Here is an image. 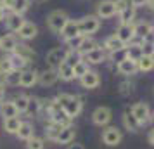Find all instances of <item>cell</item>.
Segmentation results:
<instances>
[{
	"label": "cell",
	"mask_w": 154,
	"mask_h": 149,
	"mask_svg": "<svg viewBox=\"0 0 154 149\" xmlns=\"http://www.w3.org/2000/svg\"><path fill=\"white\" fill-rule=\"evenodd\" d=\"M56 101H57V104L63 107V111L69 116L71 120L76 118L78 114L82 113V109H83V101H82V97H78V95L59 94V95L56 97Z\"/></svg>",
	"instance_id": "1"
},
{
	"label": "cell",
	"mask_w": 154,
	"mask_h": 149,
	"mask_svg": "<svg viewBox=\"0 0 154 149\" xmlns=\"http://www.w3.org/2000/svg\"><path fill=\"white\" fill-rule=\"evenodd\" d=\"M68 21H69L68 14H66L64 11H59V9H57V11H52V12L47 16V26H49L54 33H61Z\"/></svg>",
	"instance_id": "2"
},
{
	"label": "cell",
	"mask_w": 154,
	"mask_h": 149,
	"mask_svg": "<svg viewBox=\"0 0 154 149\" xmlns=\"http://www.w3.org/2000/svg\"><path fill=\"white\" fill-rule=\"evenodd\" d=\"M78 28H80V33L83 36H90L92 33L99 31L100 28V19L97 16H85L78 21Z\"/></svg>",
	"instance_id": "3"
},
{
	"label": "cell",
	"mask_w": 154,
	"mask_h": 149,
	"mask_svg": "<svg viewBox=\"0 0 154 149\" xmlns=\"http://www.w3.org/2000/svg\"><path fill=\"white\" fill-rule=\"evenodd\" d=\"M111 120H112V111H111V107H107V106H99L92 113V121L95 125H99V127L109 125Z\"/></svg>",
	"instance_id": "4"
},
{
	"label": "cell",
	"mask_w": 154,
	"mask_h": 149,
	"mask_svg": "<svg viewBox=\"0 0 154 149\" xmlns=\"http://www.w3.org/2000/svg\"><path fill=\"white\" fill-rule=\"evenodd\" d=\"M121 139H123V134H121V130L118 127H107L102 132V142L109 147H116L121 142Z\"/></svg>",
	"instance_id": "5"
},
{
	"label": "cell",
	"mask_w": 154,
	"mask_h": 149,
	"mask_svg": "<svg viewBox=\"0 0 154 149\" xmlns=\"http://www.w3.org/2000/svg\"><path fill=\"white\" fill-rule=\"evenodd\" d=\"M130 111H132V114L137 118V121L140 123V127L146 125L147 121L151 120V109H149V106H147L146 102H135Z\"/></svg>",
	"instance_id": "6"
},
{
	"label": "cell",
	"mask_w": 154,
	"mask_h": 149,
	"mask_svg": "<svg viewBox=\"0 0 154 149\" xmlns=\"http://www.w3.org/2000/svg\"><path fill=\"white\" fill-rule=\"evenodd\" d=\"M116 14V5H114V0H100L97 4V17L99 19H107L112 17Z\"/></svg>",
	"instance_id": "7"
},
{
	"label": "cell",
	"mask_w": 154,
	"mask_h": 149,
	"mask_svg": "<svg viewBox=\"0 0 154 149\" xmlns=\"http://www.w3.org/2000/svg\"><path fill=\"white\" fill-rule=\"evenodd\" d=\"M66 54H68V49H63V47H56V49H52L49 54H47V64H49L50 68L56 70L61 63H64Z\"/></svg>",
	"instance_id": "8"
},
{
	"label": "cell",
	"mask_w": 154,
	"mask_h": 149,
	"mask_svg": "<svg viewBox=\"0 0 154 149\" xmlns=\"http://www.w3.org/2000/svg\"><path fill=\"white\" fill-rule=\"evenodd\" d=\"M114 35L118 36L125 45H128V43H132V40L135 38V28H133V24H119Z\"/></svg>",
	"instance_id": "9"
},
{
	"label": "cell",
	"mask_w": 154,
	"mask_h": 149,
	"mask_svg": "<svg viewBox=\"0 0 154 149\" xmlns=\"http://www.w3.org/2000/svg\"><path fill=\"white\" fill-rule=\"evenodd\" d=\"M5 26H7L9 31H14V33H17V29L21 28L23 24H24V17H23L21 14H16V12H11V14H5Z\"/></svg>",
	"instance_id": "10"
},
{
	"label": "cell",
	"mask_w": 154,
	"mask_h": 149,
	"mask_svg": "<svg viewBox=\"0 0 154 149\" xmlns=\"http://www.w3.org/2000/svg\"><path fill=\"white\" fill-rule=\"evenodd\" d=\"M80 83H82V87H85V88H97V87L100 85V76H99L97 71L90 70L80 78Z\"/></svg>",
	"instance_id": "11"
},
{
	"label": "cell",
	"mask_w": 154,
	"mask_h": 149,
	"mask_svg": "<svg viewBox=\"0 0 154 149\" xmlns=\"http://www.w3.org/2000/svg\"><path fill=\"white\" fill-rule=\"evenodd\" d=\"M38 33V28H36V24H33L31 21H24L21 28L17 29V36L21 38V40H33Z\"/></svg>",
	"instance_id": "12"
},
{
	"label": "cell",
	"mask_w": 154,
	"mask_h": 149,
	"mask_svg": "<svg viewBox=\"0 0 154 149\" xmlns=\"http://www.w3.org/2000/svg\"><path fill=\"white\" fill-rule=\"evenodd\" d=\"M116 70H118L119 75H125V76H130V75H135L137 73V61H132V59H123L121 63L116 64Z\"/></svg>",
	"instance_id": "13"
},
{
	"label": "cell",
	"mask_w": 154,
	"mask_h": 149,
	"mask_svg": "<svg viewBox=\"0 0 154 149\" xmlns=\"http://www.w3.org/2000/svg\"><path fill=\"white\" fill-rule=\"evenodd\" d=\"M106 57H107V54H106L104 49H100V47H97V49L90 50L88 54H85L83 56V61L88 64H100L106 61Z\"/></svg>",
	"instance_id": "14"
},
{
	"label": "cell",
	"mask_w": 154,
	"mask_h": 149,
	"mask_svg": "<svg viewBox=\"0 0 154 149\" xmlns=\"http://www.w3.org/2000/svg\"><path fill=\"white\" fill-rule=\"evenodd\" d=\"M38 82V73L33 70H23L21 71V78H19V85L24 87V88H29L33 87Z\"/></svg>",
	"instance_id": "15"
},
{
	"label": "cell",
	"mask_w": 154,
	"mask_h": 149,
	"mask_svg": "<svg viewBox=\"0 0 154 149\" xmlns=\"http://www.w3.org/2000/svg\"><path fill=\"white\" fill-rule=\"evenodd\" d=\"M126 45L121 40H119L116 35H111V36H107L104 40V47L102 49L107 52V54H111V52H116V50H121V49H125Z\"/></svg>",
	"instance_id": "16"
},
{
	"label": "cell",
	"mask_w": 154,
	"mask_h": 149,
	"mask_svg": "<svg viewBox=\"0 0 154 149\" xmlns=\"http://www.w3.org/2000/svg\"><path fill=\"white\" fill-rule=\"evenodd\" d=\"M12 54L23 57V59H24V61H28V63H31V61L35 59V50L31 49L29 45H26V43H19V42H17V45H16V49H14Z\"/></svg>",
	"instance_id": "17"
},
{
	"label": "cell",
	"mask_w": 154,
	"mask_h": 149,
	"mask_svg": "<svg viewBox=\"0 0 154 149\" xmlns=\"http://www.w3.org/2000/svg\"><path fill=\"white\" fill-rule=\"evenodd\" d=\"M75 135H76V132H75L73 125L63 127L61 128V132H59V135H57L56 142L57 144H71V142L75 141Z\"/></svg>",
	"instance_id": "18"
},
{
	"label": "cell",
	"mask_w": 154,
	"mask_h": 149,
	"mask_svg": "<svg viewBox=\"0 0 154 149\" xmlns=\"http://www.w3.org/2000/svg\"><path fill=\"white\" fill-rule=\"evenodd\" d=\"M78 35H82V33H80V28H78V21L69 19V21L66 23V26L63 28V31H61V36L64 38V42H66V40L75 38V36H78Z\"/></svg>",
	"instance_id": "19"
},
{
	"label": "cell",
	"mask_w": 154,
	"mask_h": 149,
	"mask_svg": "<svg viewBox=\"0 0 154 149\" xmlns=\"http://www.w3.org/2000/svg\"><path fill=\"white\" fill-rule=\"evenodd\" d=\"M57 80H59V75H57V70H54V68H49V70L43 71L42 75H38V82L45 87L54 85Z\"/></svg>",
	"instance_id": "20"
},
{
	"label": "cell",
	"mask_w": 154,
	"mask_h": 149,
	"mask_svg": "<svg viewBox=\"0 0 154 149\" xmlns=\"http://www.w3.org/2000/svg\"><path fill=\"white\" fill-rule=\"evenodd\" d=\"M17 45V38L14 35H4L0 36V50L5 54H12Z\"/></svg>",
	"instance_id": "21"
},
{
	"label": "cell",
	"mask_w": 154,
	"mask_h": 149,
	"mask_svg": "<svg viewBox=\"0 0 154 149\" xmlns=\"http://www.w3.org/2000/svg\"><path fill=\"white\" fill-rule=\"evenodd\" d=\"M0 114L4 116V120L5 118H14V116H19V111H17V107L14 106V102L12 101H4L2 104H0Z\"/></svg>",
	"instance_id": "22"
},
{
	"label": "cell",
	"mask_w": 154,
	"mask_h": 149,
	"mask_svg": "<svg viewBox=\"0 0 154 149\" xmlns=\"http://www.w3.org/2000/svg\"><path fill=\"white\" fill-rule=\"evenodd\" d=\"M123 127H125L128 132H139L140 123L132 114V111H125V113H123Z\"/></svg>",
	"instance_id": "23"
},
{
	"label": "cell",
	"mask_w": 154,
	"mask_h": 149,
	"mask_svg": "<svg viewBox=\"0 0 154 149\" xmlns=\"http://www.w3.org/2000/svg\"><path fill=\"white\" fill-rule=\"evenodd\" d=\"M56 70H57V75H59V80H63V82H71L75 78V71H73V68L69 64L61 63Z\"/></svg>",
	"instance_id": "24"
},
{
	"label": "cell",
	"mask_w": 154,
	"mask_h": 149,
	"mask_svg": "<svg viewBox=\"0 0 154 149\" xmlns=\"http://www.w3.org/2000/svg\"><path fill=\"white\" fill-rule=\"evenodd\" d=\"M125 52H126V57L132 59V61H139L140 57L144 56L142 45H140V43H128V45L125 47Z\"/></svg>",
	"instance_id": "25"
},
{
	"label": "cell",
	"mask_w": 154,
	"mask_h": 149,
	"mask_svg": "<svg viewBox=\"0 0 154 149\" xmlns=\"http://www.w3.org/2000/svg\"><path fill=\"white\" fill-rule=\"evenodd\" d=\"M135 16H137V9L133 7V5L126 7L125 11L119 12V24H133Z\"/></svg>",
	"instance_id": "26"
},
{
	"label": "cell",
	"mask_w": 154,
	"mask_h": 149,
	"mask_svg": "<svg viewBox=\"0 0 154 149\" xmlns=\"http://www.w3.org/2000/svg\"><path fill=\"white\" fill-rule=\"evenodd\" d=\"M97 47H99V42L95 40V38H92V36H83V40H82V45H80L78 52H80L82 56H85V54H88L90 50L97 49Z\"/></svg>",
	"instance_id": "27"
},
{
	"label": "cell",
	"mask_w": 154,
	"mask_h": 149,
	"mask_svg": "<svg viewBox=\"0 0 154 149\" xmlns=\"http://www.w3.org/2000/svg\"><path fill=\"white\" fill-rule=\"evenodd\" d=\"M21 127V120H19V116H14V118H5L4 120V130L7 132V134H17V130Z\"/></svg>",
	"instance_id": "28"
},
{
	"label": "cell",
	"mask_w": 154,
	"mask_h": 149,
	"mask_svg": "<svg viewBox=\"0 0 154 149\" xmlns=\"http://www.w3.org/2000/svg\"><path fill=\"white\" fill-rule=\"evenodd\" d=\"M17 137L21 139V141H28V139H31L33 137V125L29 123V121H21V127H19V130H17Z\"/></svg>",
	"instance_id": "29"
},
{
	"label": "cell",
	"mask_w": 154,
	"mask_h": 149,
	"mask_svg": "<svg viewBox=\"0 0 154 149\" xmlns=\"http://www.w3.org/2000/svg\"><path fill=\"white\" fill-rule=\"evenodd\" d=\"M12 102H14V106L17 107L19 113H26L28 104H29V95H26V94H17L14 99H12Z\"/></svg>",
	"instance_id": "30"
},
{
	"label": "cell",
	"mask_w": 154,
	"mask_h": 149,
	"mask_svg": "<svg viewBox=\"0 0 154 149\" xmlns=\"http://www.w3.org/2000/svg\"><path fill=\"white\" fill-rule=\"evenodd\" d=\"M29 2L31 0H14L12 2V9H11V12H16V14H24L29 7Z\"/></svg>",
	"instance_id": "31"
},
{
	"label": "cell",
	"mask_w": 154,
	"mask_h": 149,
	"mask_svg": "<svg viewBox=\"0 0 154 149\" xmlns=\"http://www.w3.org/2000/svg\"><path fill=\"white\" fill-rule=\"evenodd\" d=\"M137 70H139V71H144V73L154 70L152 61H151V56H142V57H140L139 61H137Z\"/></svg>",
	"instance_id": "32"
},
{
	"label": "cell",
	"mask_w": 154,
	"mask_h": 149,
	"mask_svg": "<svg viewBox=\"0 0 154 149\" xmlns=\"http://www.w3.org/2000/svg\"><path fill=\"white\" fill-rule=\"evenodd\" d=\"M19 78H21V71H19V70H12L11 73L5 75V85L17 87V85H19Z\"/></svg>",
	"instance_id": "33"
},
{
	"label": "cell",
	"mask_w": 154,
	"mask_h": 149,
	"mask_svg": "<svg viewBox=\"0 0 154 149\" xmlns=\"http://www.w3.org/2000/svg\"><path fill=\"white\" fill-rule=\"evenodd\" d=\"M133 28H135V36L144 38V36L152 29V26H151L149 23H146V21H140V23H137V24H133Z\"/></svg>",
	"instance_id": "34"
},
{
	"label": "cell",
	"mask_w": 154,
	"mask_h": 149,
	"mask_svg": "<svg viewBox=\"0 0 154 149\" xmlns=\"http://www.w3.org/2000/svg\"><path fill=\"white\" fill-rule=\"evenodd\" d=\"M61 128H63V127H59V125H56V123H52V121H50L49 125L45 127V135H47V139L56 142L57 135H59V132H61Z\"/></svg>",
	"instance_id": "35"
},
{
	"label": "cell",
	"mask_w": 154,
	"mask_h": 149,
	"mask_svg": "<svg viewBox=\"0 0 154 149\" xmlns=\"http://www.w3.org/2000/svg\"><path fill=\"white\" fill-rule=\"evenodd\" d=\"M42 111V99H33V97H29V104H28V109H26V113L29 116H33V114H38Z\"/></svg>",
	"instance_id": "36"
},
{
	"label": "cell",
	"mask_w": 154,
	"mask_h": 149,
	"mask_svg": "<svg viewBox=\"0 0 154 149\" xmlns=\"http://www.w3.org/2000/svg\"><path fill=\"white\" fill-rule=\"evenodd\" d=\"M73 71H75V78H82L87 71H90V68H88V63H85L83 59H82L80 63H76L75 66H73Z\"/></svg>",
	"instance_id": "37"
},
{
	"label": "cell",
	"mask_w": 154,
	"mask_h": 149,
	"mask_svg": "<svg viewBox=\"0 0 154 149\" xmlns=\"http://www.w3.org/2000/svg\"><path fill=\"white\" fill-rule=\"evenodd\" d=\"M43 147H45V142H43V139L36 137V135H33L31 139H28V141H26V149H43Z\"/></svg>",
	"instance_id": "38"
},
{
	"label": "cell",
	"mask_w": 154,
	"mask_h": 149,
	"mask_svg": "<svg viewBox=\"0 0 154 149\" xmlns=\"http://www.w3.org/2000/svg\"><path fill=\"white\" fill-rule=\"evenodd\" d=\"M12 70H14V68H12V61H11V56L0 57V73L7 75V73H11Z\"/></svg>",
	"instance_id": "39"
},
{
	"label": "cell",
	"mask_w": 154,
	"mask_h": 149,
	"mask_svg": "<svg viewBox=\"0 0 154 149\" xmlns=\"http://www.w3.org/2000/svg\"><path fill=\"white\" fill-rule=\"evenodd\" d=\"M11 61H12V68L14 70H19V71H23L26 68V64H28V61H24L23 57L16 56V54H11Z\"/></svg>",
	"instance_id": "40"
},
{
	"label": "cell",
	"mask_w": 154,
	"mask_h": 149,
	"mask_svg": "<svg viewBox=\"0 0 154 149\" xmlns=\"http://www.w3.org/2000/svg\"><path fill=\"white\" fill-rule=\"evenodd\" d=\"M82 40H83V35H78V36H75V38L66 40V47H68V50H78L80 49V45H82Z\"/></svg>",
	"instance_id": "41"
},
{
	"label": "cell",
	"mask_w": 154,
	"mask_h": 149,
	"mask_svg": "<svg viewBox=\"0 0 154 149\" xmlns=\"http://www.w3.org/2000/svg\"><path fill=\"white\" fill-rule=\"evenodd\" d=\"M109 59H111L112 63H121L123 59H126V52H125V49H121V50H116V52H111L109 54Z\"/></svg>",
	"instance_id": "42"
},
{
	"label": "cell",
	"mask_w": 154,
	"mask_h": 149,
	"mask_svg": "<svg viewBox=\"0 0 154 149\" xmlns=\"http://www.w3.org/2000/svg\"><path fill=\"white\" fill-rule=\"evenodd\" d=\"M114 5H116V12H121V11H125L126 7H130L132 4H130V0H114Z\"/></svg>",
	"instance_id": "43"
},
{
	"label": "cell",
	"mask_w": 154,
	"mask_h": 149,
	"mask_svg": "<svg viewBox=\"0 0 154 149\" xmlns=\"http://www.w3.org/2000/svg\"><path fill=\"white\" fill-rule=\"evenodd\" d=\"M142 52H144V56H151L154 52V43H147V42H142Z\"/></svg>",
	"instance_id": "44"
},
{
	"label": "cell",
	"mask_w": 154,
	"mask_h": 149,
	"mask_svg": "<svg viewBox=\"0 0 154 149\" xmlns=\"http://www.w3.org/2000/svg\"><path fill=\"white\" fill-rule=\"evenodd\" d=\"M142 42H147V43H154V28L151 29V31H149V33H147V35L144 36V38H142Z\"/></svg>",
	"instance_id": "45"
},
{
	"label": "cell",
	"mask_w": 154,
	"mask_h": 149,
	"mask_svg": "<svg viewBox=\"0 0 154 149\" xmlns=\"http://www.w3.org/2000/svg\"><path fill=\"white\" fill-rule=\"evenodd\" d=\"M147 2H149V0H130V4H132L135 9L142 7V5H147Z\"/></svg>",
	"instance_id": "46"
},
{
	"label": "cell",
	"mask_w": 154,
	"mask_h": 149,
	"mask_svg": "<svg viewBox=\"0 0 154 149\" xmlns=\"http://www.w3.org/2000/svg\"><path fill=\"white\" fill-rule=\"evenodd\" d=\"M133 90V85L132 83H121V94H128Z\"/></svg>",
	"instance_id": "47"
},
{
	"label": "cell",
	"mask_w": 154,
	"mask_h": 149,
	"mask_svg": "<svg viewBox=\"0 0 154 149\" xmlns=\"http://www.w3.org/2000/svg\"><path fill=\"white\" fill-rule=\"evenodd\" d=\"M12 2H14V0H4L0 5H2L4 9H9V11H11V9H12Z\"/></svg>",
	"instance_id": "48"
},
{
	"label": "cell",
	"mask_w": 154,
	"mask_h": 149,
	"mask_svg": "<svg viewBox=\"0 0 154 149\" xmlns=\"http://www.w3.org/2000/svg\"><path fill=\"white\" fill-rule=\"evenodd\" d=\"M147 141H149V144H151V146H154V128L149 132V135H147Z\"/></svg>",
	"instance_id": "49"
},
{
	"label": "cell",
	"mask_w": 154,
	"mask_h": 149,
	"mask_svg": "<svg viewBox=\"0 0 154 149\" xmlns=\"http://www.w3.org/2000/svg\"><path fill=\"white\" fill-rule=\"evenodd\" d=\"M68 149H85V147L82 146V144H76V142H75V144H69Z\"/></svg>",
	"instance_id": "50"
},
{
	"label": "cell",
	"mask_w": 154,
	"mask_h": 149,
	"mask_svg": "<svg viewBox=\"0 0 154 149\" xmlns=\"http://www.w3.org/2000/svg\"><path fill=\"white\" fill-rule=\"evenodd\" d=\"M5 101V90H4V87H0V104Z\"/></svg>",
	"instance_id": "51"
},
{
	"label": "cell",
	"mask_w": 154,
	"mask_h": 149,
	"mask_svg": "<svg viewBox=\"0 0 154 149\" xmlns=\"http://www.w3.org/2000/svg\"><path fill=\"white\" fill-rule=\"evenodd\" d=\"M4 19H5V9L0 5V21H4Z\"/></svg>",
	"instance_id": "52"
},
{
	"label": "cell",
	"mask_w": 154,
	"mask_h": 149,
	"mask_svg": "<svg viewBox=\"0 0 154 149\" xmlns=\"http://www.w3.org/2000/svg\"><path fill=\"white\" fill-rule=\"evenodd\" d=\"M4 85H5V75L0 73V87H4Z\"/></svg>",
	"instance_id": "53"
},
{
	"label": "cell",
	"mask_w": 154,
	"mask_h": 149,
	"mask_svg": "<svg viewBox=\"0 0 154 149\" xmlns=\"http://www.w3.org/2000/svg\"><path fill=\"white\" fill-rule=\"evenodd\" d=\"M147 5L151 7V11H154V0H149V2H147Z\"/></svg>",
	"instance_id": "54"
},
{
	"label": "cell",
	"mask_w": 154,
	"mask_h": 149,
	"mask_svg": "<svg viewBox=\"0 0 154 149\" xmlns=\"http://www.w3.org/2000/svg\"><path fill=\"white\" fill-rule=\"evenodd\" d=\"M33 2H36V4H43V2H47V0H33Z\"/></svg>",
	"instance_id": "55"
},
{
	"label": "cell",
	"mask_w": 154,
	"mask_h": 149,
	"mask_svg": "<svg viewBox=\"0 0 154 149\" xmlns=\"http://www.w3.org/2000/svg\"><path fill=\"white\" fill-rule=\"evenodd\" d=\"M151 61H152V66H154V52L151 54Z\"/></svg>",
	"instance_id": "56"
},
{
	"label": "cell",
	"mask_w": 154,
	"mask_h": 149,
	"mask_svg": "<svg viewBox=\"0 0 154 149\" xmlns=\"http://www.w3.org/2000/svg\"><path fill=\"white\" fill-rule=\"evenodd\" d=\"M151 120L154 121V111H152V113H151Z\"/></svg>",
	"instance_id": "57"
},
{
	"label": "cell",
	"mask_w": 154,
	"mask_h": 149,
	"mask_svg": "<svg viewBox=\"0 0 154 149\" xmlns=\"http://www.w3.org/2000/svg\"><path fill=\"white\" fill-rule=\"evenodd\" d=\"M2 2H4V0H0V4H2Z\"/></svg>",
	"instance_id": "58"
}]
</instances>
